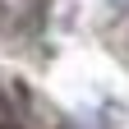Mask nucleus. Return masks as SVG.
<instances>
[{"mask_svg": "<svg viewBox=\"0 0 129 129\" xmlns=\"http://www.w3.org/2000/svg\"><path fill=\"white\" fill-rule=\"evenodd\" d=\"M0 129H19V120H14V111L0 102Z\"/></svg>", "mask_w": 129, "mask_h": 129, "instance_id": "f257e3e1", "label": "nucleus"}, {"mask_svg": "<svg viewBox=\"0 0 129 129\" xmlns=\"http://www.w3.org/2000/svg\"><path fill=\"white\" fill-rule=\"evenodd\" d=\"M106 5L115 9V14H124V9H129V0H106Z\"/></svg>", "mask_w": 129, "mask_h": 129, "instance_id": "f03ea898", "label": "nucleus"}, {"mask_svg": "<svg viewBox=\"0 0 129 129\" xmlns=\"http://www.w3.org/2000/svg\"><path fill=\"white\" fill-rule=\"evenodd\" d=\"M60 129H78V124H69V120H64V124H60Z\"/></svg>", "mask_w": 129, "mask_h": 129, "instance_id": "7ed1b4c3", "label": "nucleus"}]
</instances>
